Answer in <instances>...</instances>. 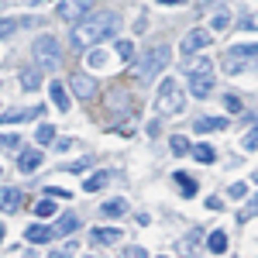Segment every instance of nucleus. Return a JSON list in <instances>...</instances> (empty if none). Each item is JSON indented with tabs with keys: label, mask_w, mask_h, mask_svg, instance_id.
<instances>
[{
	"label": "nucleus",
	"mask_w": 258,
	"mask_h": 258,
	"mask_svg": "<svg viewBox=\"0 0 258 258\" xmlns=\"http://www.w3.org/2000/svg\"><path fill=\"white\" fill-rule=\"evenodd\" d=\"M120 28V18L114 14V11H103V14H86V18H80L76 24H73V31H69V45L76 48V52H83V48H93L97 41L103 38H114Z\"/></svg>",
	"instance_id": "f257e3e1"
},
{
	"label": "nucleus",
	"mask_w": 258,
	"mask_h": 258,
	"mask_svg": "<svg viewBox=\"0 0 258 258\" xmlns=\"http://www.w3.org/2000/svg\"><path fill=\"white\" fill-rule=\"evenodd\" d=\"M165 66H169V48L165 45H152L138 59V80H155Z\"/></svg>",
	"instance_id": "f03ea898"
},
{
	"label": "nucleus",
	"mask_w": 258,
	"mask_h": 258,
	"mask_svg": "<svg viewBox=\"0 0 258 258\" xmlns=\"http://www.w3.org/2000/svg\"><path fill=\"white\" fill-rule=\"evenodd\" d=\"M182 110V93H179V86L172 80H165L159 86V93H155V114L159 117H172Z\"/></svg>",
	"instance_id": "7ed1b4c3"
},
{
	"label": "nucleus",
	"mask_w": 258,
	"mask_h": 258,
	"mask_svg": "<svg viewBox=\"0 0 258 258\" xmlns=\"http://www.w3.org/2000/svg\"><path fill=\"white\" fill-rule=\"evenodd\" d=\"M35 59H38V66H59V41L52 38V35H41L38 41H35Z\"/></svg>",
	"instance_id": "20e7f679"
},
{
	"label": "nucleus",
	"mask_w": 258,
	"mask_h": 258,
	"mask_svg": "<svg viewBox=\"0 0 258 258\" xmlns=\"http://www.w3.org/2000/svg\"><path fill=\"white\" fill-rule=\"evenodd\" d=\"M90 7H93V0H59V18L76 24L80 18L90 14Z\"/></svg>",
	"instance_id": "39448f33"
},
{
	"label": "nucleus",
	"mask_w": 258,
	"mask_h": 258,
	"mask_svg": "<svg viewBox=\"0 0 258 258\" xmlns=\"http://www.w3.org/2000/svg\"><path fill=\"white\" fill-rule=\"evenodd\" d=\"M210 41H214V38H210V31H207V28H193V31L182 38L179 52H182V55H193V52H200V48H207Z\"/></svg>",
	"instance_id": "423d86ee"
},
{
	"label": "nucleus",
	"mask_w": 258,
	"mask_h": 258,
	"mask_svg": "<svg viewBox=\"0 0 258 258\" xmlns=\"http://www.w3.org/2000/svg\"><path fill=\"white\" fill-rule=\"evenodd\" d=\"M69 90H73L76 97H83V100L97 97V83L90 80L86 73H73V80H69Z\"/></svg>",
	"instance_id": "0eeeda50"
},
{
	"label": "nucleus",
	"mask_w": 258,
	"mask_h": 258,
	"mask_svg": "<svg viewBox=\"0 0 258 258\" xmlns=\"http://www.w3.org/2000/svg\"><path fill=\"white\" fill-rule=\"evenodd\" d=\"M189 93L197 100H207L214 93V73H200V76H189Z\"/></svg>",
	"instance_id": "6e6552de"
},
{
	"label": "nucleus",
	"mask_w": 258,
	"mask_h": 258,
	"mask_svg": "<svg viewBox=\"0 0 258 258\" xmlns=\"http://www.w3.org/2000/svg\"><path fill=\"white\" fill-rule=\"evenodd\" d=\"M41 107H11V110H4V117H0V124H24V120L38 117Z\"/></svg>",
	"instance_id": "1a4fd4ad"
},
{
	"label": "nucleus",
	"mask_w": 258,
	"mask_h": 258,
	"mask_svg": "<svg viewBox=\"0 0 258 258\" xmlns=\"http://www.w3.org/2000/svg\"><path fill=\"white\" fill-rule=\"evenodd\" d=\"M24 238H28V244H48V241L55 238V227L52 224H31L24 231Z\"/></svg>",
	"instance_id": "9d476101"
},
{
	"label": "nucleus",
	"mask_w": 258,
	"mask_h": 258,
	"mask_svg": "<svg viewBox=\"0 0 258 258\" xmlns=\"http://www.w3.org/2000/svg\"><path fill=\"white\" fill-rule=\"evenodd\" d=\"M41 159H45V155H41V148H28V152H21L18 169H21V172H35V169L41 165Z\"/></svg>",
	"instance_id": "9b49d317"
},
{
	"label": "nucleus",
	"mask_w": 258,
	"mask_h": 258,
	"mask_svg": "<svg viewBox=\"0 0 258 258\" xmlns=\"http://www.w3.org/2000/svg\"><path fill=\"white\" fill-rule=\"evenodd\" d=\"M90 241H93V244H117L120 227H97V231H90Z\"/></svg>",
	"instance_id": "f8f14e48"
},
{
	"label": "nucleus",
	"mask_w": 258,
	"mask_h": 258,
	"mask_svg": "<svg viewBox=\"0 0 258 258\" xmlns=\"http://www.w3.org/2000/svg\"><path fill=\"white\" fill-rule=\"evenodd\" d=\"M21 203H24V197H21V189H4V197H0V210L4 214H14V210H21Z\"/></svg>",
	"instance_id": "ddd939ff"
},
{
	"label": "nucleus",
	"mask_w": 258,
	"mask_h": 258,
	"mask_svg": "<svg viewBox=\"0 0 258 258\" xmlns=\"http://www.w3.org/2000/svg\"><path fill=\"white\" fill-rule=\"evenodd\" d=\"M100 210H103V217H124V214H127L131 207H127V200L114 197V200H107V203H103Z\"/></svg>",
	"instance_id": "4468645a"
},
{
	"label": "nucleus",
	"mask_w": 258,
	"mask_h": 258,
	"mask_svg": "<svg viewBox=\"0 0 258 258\" xmlns=\"http://www.w3.org/2000/svg\"><path fill=\"white\" fill-rule=\"evenodd\" d=\"M48 93H52V103H55L59 110H69V93H66V86H62L59 80L48 83Z\"/></svg>",
	"instance_id": "2eb2a0df"
},
{
	"label": "nucleus",
	"mask_w": 258,
	"mask_h": 258,
	"mask_svg": "<svg viewBox=\"0 0 258 258\" xmlns=\"http://www.w3.org/2000/svg\"><path fill=\"white\" fill-rule=\"evenodd\" d=\"M107 107H110V110H124V107H131V93H127V90H110V97H107Z\"/></svg>",
	"instance_id": "dca6fc26"
},
{
	"label": "nucleus",
	"mask_w": 258,
	"mask_h": 258,
	"mask_svg": "<svg viewBox=\"0 0 258 258\" xmlns=\"http://www.w3.org/2000/svg\"><path fill=\"white\" fill-rule=\"evenodd\" d=\"M21 86H24V90H38L41 86V69L38 66H31V69L21 73Z\"/></svg>",
	"instance_id": "f3484780"
},
{
	"label": "nucleus",
	"mask_w": 258,
	"mask_h": 258,
	"mask_svg": "<svg viewBox=\"0 0 258 258\" xmlns=\"http://www.w3.org/2000/svg\"><path fill=\"white\" fill-rule=\"evenodd\" d=\"M73 231H80V217L76 214H62L59 224H55V234H73Z\"/></svg>",
	"instance_id": "a211bd4d"
},
{
	"label": "nucleus",
	"mask_w": 258,
	"mask_h": 258,
	"mask_svg": "<svg viewBox=\"0 0 258 258\" xmlns=\"http://www.w3.org/2000/svg\"><path fill=\"white\" fill-rule=\"evenodd\" d=\"M107 62H110L107 48H90L86 52V66H93V69H107Z\"/></svg>",
	"instance_id": "6ab92c4d"
},
{
	"label": "nucleus",
	"mask_w": 258,
	"mask_h": 258,
	"mask_svg": "<svg viewBox=\"0 0 258 258\" xmlns=\"http://www.w3.org/2000/svg\"><path fill=\"white\" fill-rule=\"evenodd\" d=\"M220 127H227V120H224V117H200L197 120L200 135H207V131H220Z\"/></svg>",
	"instance_id": "aec40b11"
},
{
	"label": "nucleus",
	"mask_w": 258,
	"mask_h": 258,
	"mask_svg": "<svg viewBox=\"0 0 258 258\" xmlns=\"http://www.w3.org/2000/svg\"><path fill=\"white\" fill-rule=\"evenodd\" d=\"M182 69H186L189 76H200V73H214V62L210 59H193V62H186Z\"/></svg>",
	"instance_id": "412c9836"
},
{
	"label": "nucleus",
	"mask_w": 258,
	"mask_h": 258,
	"mask_svg": "<svg viewBox=\"0 0 258 258\" xmlns=\"http://www.w3.org/2000/svg\"><path fill=\"white\" fill-rule=\"evenodd\" d=\"M107 182H110V176H107V172H93V176L83 182V189H86V193H97V189H103V186H107Z\"/></svg>",
	"instance_id": "4be33fe9"
},
{
	"label": "nucleus",
	"mask_w": 258,
	"mask_h": 258,
	"mask_svg": "<svg viewBox=\"0 0 258 258\" xmlns=\"http://www.w3.org/2000/svg\"><path fill=\"white\" fill-rule=\"evenodd\" d=\"M227 55H234L238 62H244V59H255V55H258V41H255V45H234V48H231Z\"/></svg>",
	"instance_id": "5701e85b"
},
{
	"label": "nucleus",
	"mask_w": 258,
	"mask_h": 258,
	"mask_svg": "<svg viewBox=\"0 0 258 258\" xmlns=\"http://www.w3.org/2000/svg\"><path fill=\"white\" fill-rule=\"evenodd\" d=\"M172 179H176V186L186 193V197H193V193H197V179H189L186 172H172Z\"/></svg>",
	"instance_id": "b1692460"
},
{
	"label": "nucleus",
	"mask_w": 258,
	"mask_h": 258,
	"mask_svg": "<svg viewBox=\"0 0 258 258\" xmlns=\"http://www.w3.org/2000/svg\"><path fill=\"white\" fill-rule=\"evenodd\" d=\"M193 159H197L200 165H210V162L217 159V152H214L210 145H197V148H193Z\"/></svg>",
	"instance_id": "393cba45"
},
{
	"label": "nucleus",
	"mask_w": 258,
	"mask_h": 258,
	"mask_svg": "<svg viewBox=\"0 0 258 258\" xmlns=\"http://www.w3.org/2000/svg\"><path fill=\"white\" fill-rule=\"evenodd\" d=\"M227 24H231V7H220L214 14V21H210V31H224Z\"/></svg>",
	"instance_id": "a878e982"
},
{
	"label": "nucleus",
	"mask_w": 258,
	"mask_h": 258,
	"mask_svg": "<svg viewBox=\"0 0 258 258\" xmlns=\"http://www.w3.org/2000/svg\"><path fill=\"white\" fill-rule=\"evenodd\" d=\"M207 248H210V251H227V234H224V231H214V234H210V238H207Z\"/></svg>",
	"instance_id": "bb28decb"
},
{
	"label": "nucleus",
	"mask_w": 258,
	"mask_h": 258,
	"mask_svg": "<svg viewBox=\"0 0 258 258\" xmlns=\"http://www.w3.org/2000/svg\"><path fill=\"white\" fill-rule=\"evenodd\" d=\"M35 141H38V145H52V141H55V127H52V124H41L38 131H35Z\"/></svg>",
	"instance_id": "cd10ccee"
},
{
	"label": "nucleus",
	"mask_w": 258,
	"mask_h": 258,
	"mask_svg": "<svg viewBox=\"0 0 258 258\" xmlns=\"http://www.w3.org/2000/svg\"><path fill=\"white\" fill-rule=\"evenodd\" d=\"M55 210H59V207H55V203H52L48 197L35 203V214H38V217H55Z\"/></svg>",
	"instance_id": "c85d7f7f"
},
{
	"label": "nucleus",
	"mask_w": 258,
	"mask_h": 258,
	"mask_svg": "<svg viewBox=\"0 0 258 258\" xmlns=\"http://www.w3.org/2000/svg\"><path fill=\"white\" fill-rule=\"evenodd\" d=\"M241 148H244V152H258V120H255V127L241 138Z\"/></svg>",
	"instance_id": "c756f323"
},
{
	"label": "nucleus",
	"mask_w": 258,
	"mask_h": 258,
	"mask_svg": "<svg viewBox=\"0 0 258 258\" xmlns=\"http://www.w3.org/2000/svg\"><path fill=\"white\" fill-rule=\"evenodd\" d=\"M169 145H172V155H186V152H193V145L182 138V135H172V141H169Z\"/></svg>",
	"instance_id": "7c9ffc66"
},
{
	"label": "nucleus",
	"mask_w": 258,
	"mask_h": 258,
	"mask_svg": "<svg viewBox=\"0 0 258 258\" xmlns=\"http://www.w3.org/2000/svg\"><path fill=\"white\" fill-rule=\"evenodd\" d=\"M117 55H120V59H127V62H131V59H135V41L120 38V41H117Z\"/></svg>",
	"instance_id": "2f4dec72"
},
{
	"label": "nucleus",
	"mask_w": 258,
	"mask_h": 258,
	"mask_svg": "<svg viewBox=\"0 0 258 258\" xmlns=\"http://www.w3.org/2000/svg\"><path fill=\"white\" fill-rule=\"evenodd\" d=\"M0 148L14 152V148H24V145H21V138H18V135H0Z\"/></svg>",
	"instance_id": "473e14b6"
},
{
	"label": "nucleus",
	"mask_w": 258,
	"mask_h": 258,
	"mask_svg": "<svg viewBox=\"0 0 258 258\" xmlns=\"http://www.w3.org/2000/svg\"><path fill=\"white\" fill-rule=\"evenodd\" d=\"M18 31V21H11V18H0V38H11Z\"/></svg>",
	"instance_id": "72a5a7b5"
},
{
	"label": "nucleus",
	"mask_w": 258,
	"mask_h": 258,
	"mask_svg": "<svg viewBox=\"0 0 258 258\" xmlns=\"http://www.w3.org/2000/svg\"><path fill=\"white\" fill-rule=\"evenodd\" d=\"M241 28H244V31H258V14H244V18H241Z\"/></svg>",
	"instance_id": "f704fd0d"
},
{
	"label": "nucleus",
	"mask_w": 258,
	"mask_h": 258,
	"mask_svg": "<svg viewBox=\"0 0 258 258\" xmlns=\"http://www.w3.org/2000/svg\"><path fill=\"white\" fill-rule=\"evenodd\" d=\"M227 193H231L234 200H244V197H248V186H244V182H234V186H231Z\"/></svg>",
	"instance_id": "c9c22d12"
},
{
	"label": "nucleus",
	"mask_w": 258,
	"mask_h": 258,
	"mask_svg": "<svg viewBox=\"0 0 258 258\" xmlns=\"http://www.w3.org/2000/svg\"><path fill=\"white\" fill-rule=\"evenodd\" d=\"M69 172H83V169H90V159H80V162H73V165H66Z\"/></svg>",
	"instance_id": "e433bc0d"
},
{
	"label": "nucleus",
	"mask_w": 258,
	"mask_h": 258,
	"mask_svg": "<svg viewBox=\"0 0 258 258\" xmlns=\"http://www.w3.org/2000/svg\"><path fill=\"white\" fill-rule=\"evenodd\" d=\"M224 103H227V110H241V100L234 97V93H227V97H224Z\"/></svg>",
	"instance_id": "4c0bfd02"
},
{
	"label": "nucleus",
	"mask_w": 258,
	"mask_h": 258,
	"mask_svg": "<svg viewBox=\"0 0 258 258\" xmlns=\"http://www.w3.org/2000/svg\"><path fill=\"white\" fill-rule=\"evenodd\" d=\"M159 4H165V7H176V4H182V0H159Z\"/></svg>",
	"instance_id": "58836bf2"
},
{
	"label": "nucleus",
	"mask_w": 258,
	"mask_h": 258,
	"mask_svg": "<svg viewBox=\"0 0 258 258\" xmlns=\"http://www.w3.org/2000/svg\"><path fill=\"white\" fill-rule=\"evenodd\" d=\"M4 231H7V227H4V224H0V244H4Z\"/></svg>",
	"instance_id": "ea45409f"
},
{
	"label": "nucleus",
	"mask_w": 258,
	"mask_h": 258,
	"mask_svg": "<svg viewBox=\"0 0 258 258\" xmlns=\"http://www.w3.org/2000/svg\"><path fill=\"white\" fill-rule=\"evenodd\" d=\"M24 4H41V0H24Z\"/></svg>",
	"instance_id": "a19ab883"
},
{
	"label": "nucleus",
	"mask_w": 258,
	"mask_h": 258,
	"mask_svg": "<svg viewBox=\"0 0 258 258\" xmlns=\"http://www.w3.org/2000/svg\"><path fill=\"white\" fill-rule=\"evenodd\" d=\"M207 4H210V0H203V7H207Z\"/></svg>",
	"instance_id": "79ce46f5"
},
{
	"label": "nucleus",
	"mask_w": 258,
	"mask_h": 258,
	"mask_svg": "<svg viewBox=\"0 0 258 258\" xmlns=\"http://www.w3.org/2000/svg\"><path fill=\"white\" fill-rule=\"evenodd\" d=\"M255 182H258V176H255Z\"/></svg>",
	"instance_id": "37998d69"
}]
</instances>
